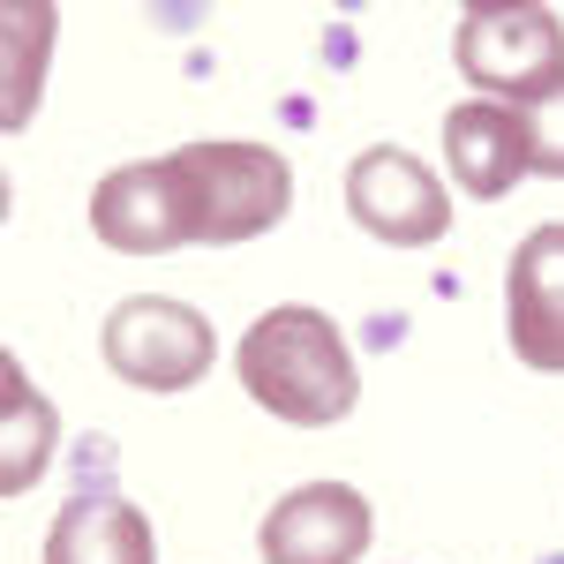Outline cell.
I'll list each match as a JSON object with an SVG mask.
<instances>
[{
    "label": "cell",
    "instance_id": "obj_1",
    "mask_svg": "<svg viewBox=\"0 0 564 564\" xmlns=\"http://www.w3.org/2000/svg\"><path fill=\"white\" fill-rule=\"evenodd\" d=\"M241 384L257 399L263 414H279V422H294V430H332V422H347L354 399H361V377H354V354L339 339V324L324 316V308H263L257 324L241 332Z\"/></svg>",
    "mask_w": 564,
    "mask_h": 564
},
{
    "label": "cell",
    "instance_id": "obj_2",
    "mask_svg": "<svg viewBox=\"0 0 564 564\" xmlns=\"http://www.w3.org/2000/svg\"><path fill=\"white\" fill-rule=\"evenodd\" d=\"M459 76L497 98V106H527L550 84H564V23L557 8L520 0V8H467L459 15V39H452Z\"/></svg>",
    "mask_w": 564,
    "mask_h": 564
},
{
    "label": "cell",
    "instance_id": "obj_3",
    "mask_svg": "<svg viewBox=\"0 0 564 564\" xmlns=\"http://www.w3.org/2000/svg\"><path fill=\"white\" fill-rule=\"evenodd\" d=\"M181 166L196 181L204 249H234L271 234L294 204V166L271 143H181Z\"/></svg>",
    "mask_w": 564,
    "mask_h": 564
},
{
    "label": "cell",
    "instance_id": "obj_4",
    "mask_svg": "<svg viewBox=\"0 0 564 564\" xmlns=\"http://www.w3.org/2000/svg\"><path fill=\"white\" fill-rule=\"evenodd\" d=\"M90 234L121 257H166L204 241V212H196V181L181 166V151L166 159H135L121 174H106L90 188Z\"/></svg>",
    "mask_w": 564,
    "mask_h": 564
},
{
    "label": "cell",
    "instance_id": "obj_5",
    "mask_svg": "<svg viewBox=\"0 0 564 564\" xmlns=\"http://www.w3.org/2000/svg\"><path fill=\"white\" fill-rule=\"evenodd\" d=\"M98 347H106V369L135 391H188L204 384V369H212V324H204V308L174 302V294H135L106 316V332H98Z\"/></svg>",
    "mask_w": 564,
    "mask_h": 564
},
{
    "label": "cell",
    "instance_id": "obj_6",
    "mask_svg": "<svg viewBox=\"0 0 564 564\" xmlns=\"http://www.w3.org/2000/svg\"><path fill=\"white\" fill-rule=\"evenodd\" d=\"M347 212L361 234H377L384 249H430L444 241V226H452V204H444V181L414 159V151H361L347 166Z\"/></svg>",
    "mask_w": 564,
    "mask_h": 564
},
{
    "label": "cell",
    "instance_id": "obj_7",
    "mask_svg": "<svg viewBox=\"0 0 564 564\" xmlns=\"http://www.w3.org/2000/svg\"><path fill=\"white\" fill-rule=\"evenodd\" d=\"M263 564H361L369 557V505L347 481H302L263 512Z\"/></svg>",
    "mask_w": 564,
    "mask_h": 564
},
{
    "label": "cell",
    "instance_id": "obj_8",
    "mask_svg": "<svg viewBox=\"0 0 564 564\" xmlns=\"http://www.w3.org/2000/svg\"><path fill=\"white\" fill-rule=\"evenodd\" d=\"M505 332L542 377H564V226H534L505 263Z\"/></svg>",
    "mask_w": 564,
    "mask_h": 564
},
{
    "label": "cell",
    "instance_id": "obj_9",
    "mask_svg": "<svg viewBox=\"0 0 564 564\" xmlns=\"http://www.w3.org/2000/svg\"><path fill=\"white\" fill-rule=\"evenodd\" d=\"M444 166L452 181L497 204L512 181L527 174V129H520V106H497V98H467L444 113Z\"/></svg>",
    "mask_w": 564,
    "mask_h": 564
},
{
    "label": "cell",
    "instance_id": "obj_10",
    "mask_svg": "<svg viewBox=\"0 0 564 564\" xmlns=\"http://www.w3.org/2000/svg\"><path fill=\"white\" fill-rule=\"evenodd\" d=\"M45 564H159V542L129 497H76L45 534Z\"/></svg>",
    "mask_w": 564,
    "mask_h": 564
},
{
    "label": "cell",
    "instance_id": "obj_11",
    "mask_svg": "<svg viewBox=\"0 0 564 564\" xmlns=\"http://www.w3.org/2000/svg\"><path fill=\"white\" fill-rule=\"evenodd\" d=\"M0 444H8V459H0V497H23V489L45 475V452H53V406L23 384L15 361H8V384H0Z\"/></svg>",
    "mask_w": 564,
    "mask_h": 564
},
{
    "label": "cell",
    "instance_id": "obj_12",
    "mask_svg": "<svg viewBox=\"0 0 564 564\" xmlns=\"http://www.w3.org/2000/svg\"><path fill=\"white\" fill-rule=\"evenodd\" d=\"M520 129H527V174H557L564 181V84H550L542 98H527Z\"/></svg>",
    "mask_w": 564,
    "mask_h": 564
}]
</instances>
